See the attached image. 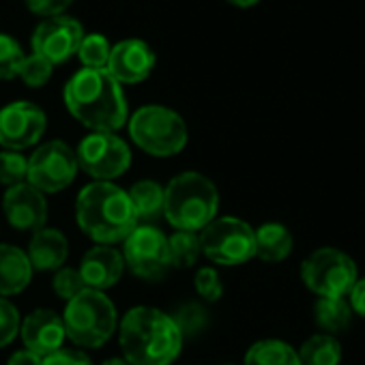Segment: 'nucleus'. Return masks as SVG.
Listing matches in <instances>:
<instances>
[{
  "label": "nucleus",
  "mask_w": 365,
  "mask_h": 365,
  "mask_svg": "<svg viewBox=\"0 0 365 365\" xmlns=\"http://www.w3.org/2000/svg\"><path fill=\"white\" fill-rule=\"evenodd\" d=\"M65 106L93 131L114 133L127 123L123 86L106 69H80L65 86Z\"/></svg>",
  "instance_id": "1"
},
{
  "label": "nucleus",
  "mask_w": 365,
  "mask_h": 365,
  "mask_svg": "<svg viewBox=\"0 0 365 365\" xmlns=\"http://www.w3.org/2000/svg\"><path fill=\"white\" fill-rule=\"evenodd\" d=\"M118 331L123 359L129 365H170L182 348L172 316L157 307H131Z\"/></svg>",
  "instance_id": "2"
},
{
  "label": "nucleus",
  "mask_w": 365,
  "mask_h": 365,
  "mask_svg": "<svg viewBox=\"0 0 365 365\" xmlns=\"http://www.w3.org/2000/svg\"><path fill=\"white\" fill-rule=\"evenodd\" d=\"M76 220L84 235L99 245L125 241L138 226L129 194L114 182L95 180L76 200Z\"/></svg>",
  "instance_id": "3"
},
{
  "label": "nucleus",
  "mask_w": 365,
  "mask_h": 365,
  "mask_svg": "<svg viewBox=\"0 0 365 365\" xmlns=\"http://www.w3.org/2000/svg\"><path fill=\"white\" fill-rule=\"evenodd\" d=\"M217 209L215 182L200 172H182L163 190V215L176 230L200 232L215 220Z\"/></svg>",
  "instance_id": "4"
},
{
  "label": "nucleus",
  "mask_w": 365,
  "mask_h": 365,
  "mask_svg": "<svg viewBox=\"0 0 365 365\" xmlns=\"http://www.w3.org/2000/svg\"><path fill=\"white\" fill-rule=\"evenodd\" d=\"M63 324L67 337L76 346L99 348L116 329V307L106 292L86 288L67 301Z\"/></svg>",
  "instance_id": "5"
},
{
  "label": "nucleus",
  "mask_w": 365,
  "mask_h": 365,
  "mask_svg": "<svg viewBox=\"0 0 365 365\" xmlns=\"http://www.w3.org/2000/svg\"><path fill=\"white\" fill-rule=\"evenodd\" d=\"M131 140L153 157H170L185 148L187 125L170 108L144 106L129 120Z\"/></svg>",
  "instance_id": "6"
},
{
  "label": "nucleus",
  "mask_w": 365,
  "mask_h": 365,
  "mask_svg": "<svg viewBox=\"0 0 365 365\" xmlns=\"http://www.w3.org/2000/svg\"><path fill=\"white\" fill-rule=\"evenodd\" d=\"M303 284L320 297L346 299L354 282L359 279V271L354 260L335 247H322L312 252L301 264Z\"/></svg>",
  "instance_id": "7"
},
{
  "label": "nucleus",
  "mask_w": 365,
  "mask_h": 365,
  "mask_svg": "<svg viewBox=\"0 0 365 365\" xmlns=\"http://www.w3.org/2000/svg\"><path fill=\"white\" fill-rule=\"evenodd\" d=\"M202 254L222 267L245 264L256 256L254 228L239 217H220L207 224L200 235Z\"/></svg>",
  "instance_id": "8"
},
{
  "label": "nucleus",
  "mask_w": 365,
  "mask_h": 365,
  "mask_svg": "<svg viewBox=\"0 0 365 365\" xmlns=\"http://www.w3.org/2000/svg\"><path fill=\"white\" fill-rule=\"evenodd\" d=\"M78 165L95 180L112 182L123 176L131 165V150L125 140L116 133L93 131L86 135L76 150Z\"/></svg>",
  "instance_id": "9"
},
{
  "label": "nucleus",
  "mask_w": 365,
  "mask_h": 365,
  "mask_svg": "<svg viewBox=\"0 0 365 365\" xmlns=\"http://www.w3.org/2000/svg\"><path fill=\"white\" fill-rule=\"evenodd\" d=\"M78 168L76 153L63 140H52L31 155L26 182L41 194H58L76 180Z\"/></svg>",
  "instance_id": "10"
},
{
  "label": "nucleus",
  "mask_w": 365,
  "mask_h": 365,
  "mask_svg": "<svg viewBox=\"0 0 365 365\" xmlns=\"http://www.w3.org/2000/svg\"><path fill=\"white\" fill-rule=\"evenodd\" d=\"M123 260L135 277L148 282L161 279L172 267L168 237L155 226H135V230L125 239Z\"/></svg>",
  "instance_id": "11"
},
{
  "label": "nucleus",
  "mask_w": 365,
  "mask_h": 365,
  "mask_svg": "<svg viewBox=\"0 0 365 365\" xmlns=\"http://www.w3.org/2000/svg\"><path fill=\"white\" fill-rule=\"evenodd\" d=\"M46 112L31 101H14L0 110V146L7 150H24L46 133Z\"/></svg>",
  "instance_id": "12"
},
{
  "label": "nucleus",
  "mask_w": 365,
  "mask_h": 365,
  "mask_svg": "<svg viewBox=\"0 0 365 365\" xmlns=\"http://www.w3.org/2000/svg\"><path fill=\"white\" fill-rule=\"evenodd\" d=\"M84 39L82 24L67 16L46 18L33 33V54L46 58L50 65H63L73 54Z\"/></svg>",
  "instance_id": "13"
},
{
  "label": "nucleus",
  "mask_w": 365,
  "mask_h": 365,
  "mask_svg": "<svg viewBox=\"0 0 365 365\" xmlns=\"http://www.w3.org/2000/svg\"><path fill=\"white\" fill-rule=\"evenodd\" d=\"M3 209L7 222L22 232H37L46 228L48 222V202L46 196L33 187L31 182H20V185L9 187L3 198Z\"/></svg>",
  "instance_id": "14"
},
{
  "label": "nucleus",
  "mask_w": 365,
  "mask_h": 365,
  "mask_svg": "<svg viewBox=\"0 0 365 365\" xmlns=\"http://www.w3.org/2000/svg\"><path fill=\"white\" fill-rule=\"evenodd\" d=\"M155 52L142 39H125L110 50V61L106 71L123 86L138 84L150 76L155 69Z\"/></svg>",
  "instance_id": "15"
},
{
  "label": "nucleus",
  "mask_w": 365,
  "mask_h": 365,
  "mask_svg": "<svg viewBox=\"0 0 365 365\" xmlns=\"http://www.w3.org/2000/svg\"><path fill=\"white\" fill-rule=\"evenodd\" d=\"M22 341L26 350L35 352L37 356H48L63 348V341L67 337L63 316H58L52 309H35L31 312L24 322L20 324Z\"/></svg>",
  "instance_id": "16"
},
{
  "label": "nucleus",
  "mask_w": 365,
  "mask_h": 365,
  "mask_svg": "<svg viewBox=\"0 0 365 365\" xmlns=\"http://www.w3.org/2000/svg\"><path fill=\"white\" fill-rule=\"evenodd\" d=\"M80 275L86 284V288L93 290H106L118 284L125 271V260L118 250L112 245H95L91 247L80 264Z\"/></svg>",
  "instance_id": "17"
},
{
  "label": "nucleus",
  "mask_w": 365,
  "mask_h": 365,
  "mask_svg": "<svg viewBox=\"0 0 365 365\" xmlns=\"http://www.w3.org/2000/svg\"><path fill=\"white\" fill-rule=\"evenodd\" d=\"M29 260L31 267L37 271H54L61 269L69 256V243L65 235L56 228H41L33 232L29 245Z\"/></svg>",
  "instance_id": "18"
},
{
  "label": "nucleus",
  "mask_w": 365,
  "mask_h": 365,
  "mask_svg": "<svg viewBox=\"0 0 365 365\" xmlns=\"http://www.w3.org/2000/svg\"><path fill=\"white\" fill-rule=\"evenodd\" d=\"M33 277V267L26 256L16 245H0V297L20 294Z\"/></svg>",
  "instance_id": "19"
},
{
  "label": "nucleus",
  "mask_w": 365,
  "mask_h": 365,
  "mask_svg": "<svg viewBox=\"0 0 365 365\" xmlns=\"http://www.w3.org/2000/svg\"><path fill=\"white\" fill-rule=\"evenodd\" d=\"M256 256L264 262H282L292 252V235L279 222H267L254 230Z\"/></svg>",
  "instance_id": "20"
},
{
  "label": "nucleus",
  "mask_w": 365,
  "mask_h": 365,
  "mask_svg": "<svg viewBox=\"0 0 365 365\" xmlns=\"http://www.w3.org/2000/svg\"><path fill=\"white\" fill-rule=\"evenodd\" d=\"M314 320L318 329H322L327 335H337L348 329L352 320V309L346 299L320 297L314 305Z\"/></svg>",
  "instance_id": "21"
},
{
  "label": "nucleus",
  "mask_w": 365,
  "mask_h": 365,
  "mask_svg": "<svg viewBox=\"0 0 365 365\" xmlns=\"http://www.w3.org/2000/svg\"><path fill=\"white\" fill-rule=\"evenodd\" d=\"M301 365H339L341 363V346L335 335L316 333L303 341L297 350Z\"/></svg>",
  "instance_id": "22"
},
{
  "label": "nucleus",
  "mask_w": 365,
  "mask_h": 365,
  "mask_svg": "<svg viewBox=\"0 0 365 365\" xmlns=\"http://www.w3.org/2000/svg\"><path fill=\"white\" fill-rule=\"evenodd\" d=\"M138 220L153 222L163 215V187L155 180H138L127 192Z\"/></svg>",
  "instance_id": "23"
},
{
  "label": "nucleus",
  "mask_w": 365,
  "mask_h": 365,
  "mask_svg": "<svg viewBox=\"0 0 365 365\" xmlns=\"http://www.w3.org/2000/svg\"><path fill=\"white\" fill-rule=\"evenodd\" d=\"M243 365H301L297 350L282 339H260L250 346Z\"/></svg>",
  "instance_id": "24"
},
{
  "label": "nucleus",
  "mask_w": 365,
  "mask_h": 365,
  "mask_svg": "<svg viewBox=\"0 0 365 365\" xmlns=\"http://www.w3.org/2000/svg\"><path fill=\"white\" fill-rule=\"evenodd\" d=\"M168 252H170V264L176 269H190L198 262L202 250L198 232H185L178 230L168 239Z\"/></svg>",
  "instance_id": "25"
},
{
  "label": "nucleus",
  "mask_w": 365,
  "mask_h": 365,
  "mask_svg": "<svg viewBox=\"0 0 365 365\" xmlns=\"http://www.w3.org/2000/svg\"><path fill=\"white\" fill-rule=\"evenodd\" d=\"M172 320L176 329L180 331L182 341H185V339L198 337L209 327V312L198 301H187L176 307V312L172 314Z\"/></svg>",
  "instance_id": "26"
},
{
  "label": "nucleus",
  "mask_w": 365,
  "mask_h": 365,
  "mask_svg": "<svg viewBox=\"0 0 365 365\" xmlns=\"http://www.w3.org/2000/svg\"><path fill=\"white\" fill-rule=\"evenodd\" d=\"M112 46L103 35H88L82 39L78 48V56L84 65V69H106L110 61Z\"/></svg>",
  "instance_id": "27"
},
{
  "label": "nucleus",
  "mask_w": 365,
  "mask_h": 365,
  "mask_svg": "<svg viewBox=\"0 0 365 365\" xmlns=\"http://www.w3.org/2000/svg\"><path fill=\"white\" fill-rule=\"evenodd\" d=\"M29 176V159L22 157L16 150H3L0 153V182L3 185H20L26 182Z\"/></svg>",
  "instance_id": "28"
},
{
  "label": "nucleus",
  "mask_w": 365,
  "mask_h": 365,
  "mask_svg": "<svg viewBox=\"0 0 365 365\" xmlns=\"http://www.w3.org/2000/svg\"><path fill=\"white\" fill-rule=\"evenodd\" d=\"M24 56H26L24 50L14 37L0 33V80L16 78Z\"/></svg>",
  "instance_id": "29"
},
{
  "label": "nucleus",
  "mask_w": 365,
  "mask_h": 365,
  "mask_svg": "<svg viewBox=\"0 0 365 365\" xmlns=\"http://www.w3.org/2000/svg\"><path fill=\"white\" fill-rule=\"evenodd\" d=\"M52 69H54V65H50L46 58H41V56H37V54H31V56H24L18 76H20L29 86L39 88V86L48 84V80H50V76H52Z\"/></svg>",
  "instance_id": "30"
},
{
  "label": "nucleus",
  "mask_w": 365,
  "mask_h": 365,
  "mask_svg": "<svg viewBox=\"0 0 365 365\" xmlns=\"http://www.w3.org/2000/svg\"><path fill=\"white\" fill-rule=\"evenodd\" d=\"M20 333V314L14 303L0 297V348L9 346Z\"/></svg>",
  "instance_id": "31"
},
{
  "label": "nucleus",
  "mask_w": 365,
  "mask_h": 365,
  "mask_svg": "<svg viewBox=\"0 0 365 365\" xmlns=\"http://www.w3.org/2000/svg\"><path fill=\"white\" fill-rule=\"evenodd\" d=\"M54 290L61 299L65 301H71L73 297H78L82 290H86V284L80 275L78 269H61L56 275H54Z\"/></svg>",
  "instance_id": "32"
},
{
  "label": "nucleus",
  "mask_w": 365,
  "mask_h": 365,
  "mask_svg": "<svg viewBox=\"0 0 365 365\" xmlns=\"http://www.w3.org/2000/svg\"><path fill=\"white\" fill-rule=\"evenodd\" d=\"M196 290L209 303L220 301L222 299V292H224V284H222L220 273L215 269H209V267L200 269L196 273Z\"/></svg>",
  "instance_id": "33"
},
{
  "label": "nucleus",
  "mask_w": 365,
  "mask_h": 365,
  "mask_svg": "<svg viewBox=\"0 0 365 365\" xmlns=\"http://www.w3.org/2000/svg\"><path fill=\"white\" fill-rule=\"evenodd\" d=\"M41 365H93V361L84 352H80V350L61 348V350L43 356Z\"/></svg>",
  "instance_id": "34"
},
{
  "label": "nucleus",
  "mask_w": 365,
  "mask_h": 365,
  "mask_svg": "<svg viewBox=\"0 0 365 365\" xmlns=\"http://www.w3.org/2000/svg\"><path fill=\"white\" fill-rule=\"evenodd\" d=\"M71 3L73 0H26V5L33 14L46 16V18L61 16V11H65Z\"/></svg>",
  "instance_id": "35"
},
{
  "label": "nucleus",
  "mask_w": 365,
  "mask_h": 365,
  "mask_svg": "<svg viewBox=\"0 0 365 365\" xmlns=\"http://www.w3.org/2000/svg\"><path fill=\"white\" fill-rule=\"evenodd\" d=\"M346 301H348L352 314L365 318V277H359V279L354 282V286L350 288Z\"/></svg>",
  "instance_id": "36"
},
{
  "label": "nucleus",
  "mask_w": 365,
  "mask_h": 365,
  "mask_svg": "<svg viewBox=\"0 0 365 365\" xmlns=\"http://www.w3.org/2000/svg\"><path fill=\"white\" fill-rule=\"evenodd\" d=\"M41 356H37L35 352H31V350H18L11 359H9V363L7 365H41Z\"/></svg>",
  "instance_id": "37"
},
{
  "label": "nucleus",
  "mask_w": 365,
  "mask_h": 365,
  "mask_svg": "<svg viewBox=\"0 0 365 365\" xmlns=\"http://www.w3.org/2000/svg\"><path fill=\"white\" fill-rule=\"evenodd\" d=\"M228 3H232L237 7H254L256 3H260V0H228Z\"/></svg>",
  "instance_id": "38"
},
{
  "label": "nucleus",
  "mask_w": 365,
  "mask_h": 365,
  "mask_svg": "<svg viewBox=\"0 0 365 365\" xmlns=\"http://www.w3.org/2000/svg\"><path fill=\"white\" fill-rule=\"evenodd\" d=\"M101 365H129V363H127L125 359H116V356H114V359H108V361L101 363Z\"/></svg>",
  "instance_id": "39"
},
{
  "label": "nucleus",
  "mask_w": 365,
  "mask_h": 365,
  "mask_svg": "<svg viewBox=\"0 0 365 365\" xmlns=\"http://www.w3.org/2000/svg\"><path fill=\"white\" fill-rule=\"evenodd\" d=\"M226 365H232V363H226Z\"/></svg>",
  "instance_id": "40"
}]
</instances>
